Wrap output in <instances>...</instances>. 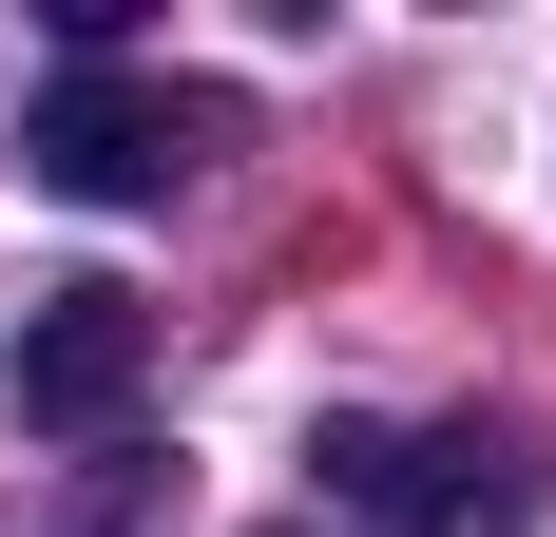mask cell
I'll list each match as a JSON object with an SVG mask.
<instances>
[{
    "label": "cell",
    "instance_id": "1",
    "mask_svg": "<svg viewBox=\"0 0 556 537\" xmlns=\"http://www.w3.org/2000/svg\"><path fill=\"white\" fill-rule=\"evenodd\" d=\"M212 154H230V97L212 77H135V58H77V77L20 115V173L77 192V212H173Z\"/></svg>",
    "mask_w": 556,
    "mask_h": 537
},
{
    "label": "cell",
    "instance_id": "2",
    "mask_svg": "<svg viewBox=\"0 0 556 537\" xmlns=\"http://www.w3.org/2000/svg\"><path fill=\"white\" fill-rule=\"evenodd\" d=\"M307 461H327L345 519H384V537H538V499H556L518 423H384V403H345Z\"/></svg>",
    "mask_w": 556,
    "mask_h": 537
},
{
    "label": "cell",
    "instance_id": "3",
    "mask_svg": "<svg viewBox=\"0 0 556 537\" xmlns=\"http://www.w3.org/2000/svg\"><path fill=\"white\" fill-rule=\"evenodd\" d=\"M20 423L39 441H97L115 403H135V384H154V308H135V288H115V268H77V288H39V308H20Z\"/></svg>",
    "mask_w": 556,
    "mask_h": 537
}]
</instances>
